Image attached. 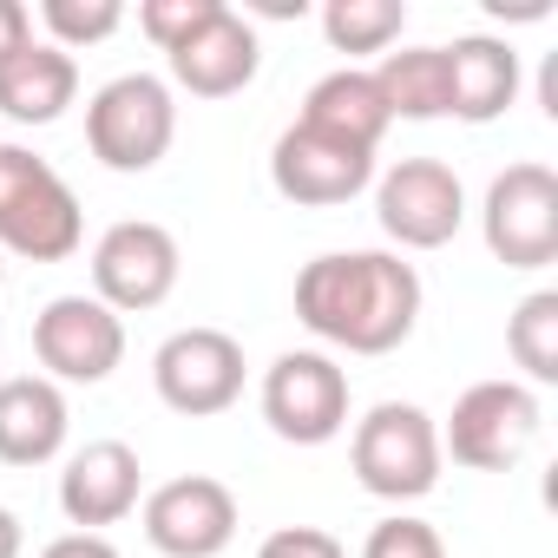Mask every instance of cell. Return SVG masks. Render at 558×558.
I'll use <instances>...</instances> for the list:
<instances>
[{
	"instance_id": "obj_1",
	"label": "cell",
	"mask_w": 558,
	"mask_h": 558,
	"mask_svg": "<svg viewBox=\"0 0 558 558\" xmlns=\"http://www.w3.org/2000/svg\"><path fill=\"white\" fill-rule=\"evenodd\" d=\"M296 323L349 355H395L421 323V269L395 250H329L296 276Z\"/></svg>"
},
{
	"instance_id": "obj_2",
	"label": "cell",
	"mask_w": 558,
	"mask_h": 558,
	"mask_svg": "<svg viewBox=\"0 0 558 558\" xmlns=\"http://www.w3.org/2000/svg\"><path fill=\"white\" fill-rule=\"evenodd\" d=\"M86 243V210L73 184L27 145H0V256L66 263Z\"/></svg>"
},
{
	"instance_id": "obj_3",
	"label": "cell",
	"mask_w": 558,
	"mask_h": 558,
	"mask_svg": "<svg viewBox=\"0 0 558 558\" xmlns=\"http://www.w3.org/2000/svg\"><path fill=\"white\" fill-rule=\"evenodd\" d=\"M349 466L362 480V493L388 499V506H408V499H427L440 486V421L414 401H381L355 421V440H349Z\"/></svg>"
},
{
	"instance_id": "obj_4",
	"label": "cell",
	"mask_w": 558,
	"mask_h": 558,
	"mask_svg": "<svg viewBox=\"0 0 558 558\" xmlns=\"http://www.w3.org/2000/svg\"><path fill=\"white\" fill-rule=\"evenodd\" d=\"M178 138V99L158 73H119L86 106V145L106 171H151Z\"/></svg>"
},
{
	"instance_id": "obj_5",
	"label": "cell",
	"mask_w": 558,
	"mask_h": 558,
	"mask_svg": "<svg viewBox=\"0 0 558 558\" xmlns=\"http://www.w3.org/2000/svg\"><path fill=\"white\" fill-rule=\"evenodd\" d=\"M538 421L545 414L525 381H473L440 427V460L473 466V473H506L532 453Z\"/></svg>"
},
{
	"instance_id": "obj_6",
	"label": "cell",
	"mask_w": 558,
	"mask_h": 558,
	"mask_svg": "<svg viewBox=\"0 0 558 558\" xmlns=\"http://www.w3.org/2000/svg\"><path fill=\"white\" fill-rule=\"evenodd\" d=\"M263 421L290 447H329L349 427V368L323 349H290L263 368Z\"/></svg>"
},
{
	"instance_id": "obj_7",
	"label": "cell",
	"mask_w": 558,
	"mask_h": 558,
	"mask_svg": "<svg viewBox=\"0 0 558 558\" xmlns=\"http://www.w3.org/2000/svg\"><path fill=\"white\" fill-rule=\"evenodd\" d=\"M480 230H486V250L506 269H545V263H558V171L532 165V158L506 165L486 184Z\"/></svg>"
},
{
	"instance_id": "obj_8",
	"label": "cell",
	"mask_w": 558,
	"mask_h": 558,
	"mask_svg": "<svg viewBox=\"0 0 558 558\" xmlns=\"http://www.w3.org/2000/svg\"><path fill=\"white\" fill-rule=\"evenodd\" d=\"M178 236L151 217H125L93 243V296L112 316H145L178 290Z\"/></svg>"
},
{
	"instance_id": "obj_9",
	"label": "cell",
	"mask_w": 558,
	"mask_h": 558,
	"mask_svg": "<svg viewBox=\"0 0 558 558\" xmlns=\"http://www.w3.org/2000/svg\"><path fill=\"white\" fill-rule=\"evenodd\" d=\"M151 388L171 414L210 421V414L236 408V395H243V342L223 336V329H204V323L178 329L151 355Z\"/></svg>"
},
{
	"instance_id": "obj_10",
	"label": "cell",
	"mask_w": 558,
	"mask_h": 558,
	"mask_svg": "<svg viewBox=\"0 0 558 558\" xmlns=\"http://www.w3.org/2000/svg\"><path fill=\"white\" fill-rule=\"evenodd\" d=\"M375 217L401 250H440L466 223V184L440 158H401L375 184Z\"/></svg>"
},
{
	"instance_id": "obj_11",
	"label": "cell",
	"mask_w": 558,
	"mask_h": 558,
	"mask_svg": "<svg viewBox=\"0 0 558 558\" xmlns=\"http://www.w3.org/2000/svg\"><path fill=\"white\" fill-rule=\"evenodd\" d=\"M34 355L47 381L99 388L125 362V316H112L99 296H53L34 316Z\"/></svg>"
},
{
	"instance_id": "obj_12",
	"label": "cell",
	"mask_w": 558,
	"mask_h": 558,
	"mask_svg": "<svg viewBox=\"0 0 558 558\" xmlns=\"http://www.w3.org/2000/svg\"><path fill=\"white\" fill-rule=\"evenodd\" d=\"M145 538L165 551V558H217L230 551L243 512H236V493L210 473H184V480H165L145 493Z\"/></svg>"
},
{
	"instance_id": "obj_13",
	"label": "cell",
	"mask_w": 558,
	"mask_h": 558,
	"mask_svg": "<svg viewBox=\"0 0 558 558\" xmlns=\"http://www.w3.org/2000/svg\"><path fill=\"white\" fill-rule=\"evenodd\" d=\"M269 184L283 191L290 204H310V210H336L349 197H362L375 184V151H355V145H336L310 125H290L269 151Z\"/></svg>"
},
{
	"instance_id": "obj_14",
	"label": "cell",
	"mask_w": 558,
	"mask_h": 558,
	"mask_svg": "<svg viewBox=\"0 0 558 558\" xmlns=\"http://www.w3.org/2000/svg\"><path fill=\"white\" fill-rule=\"evenodd\" d=\"M138 486H145V466L125 440H86L60 473V512L73 532H106L138 512Z\"/></svg>"
},
{
	"instance_id": "obj_15",
	"label": "cell",
	"mask_w": 558,
	"mask_h": 558,
	"mask_svg": "<svg viewBox=\"0 0 558 558\" xmlns=\"http://www.w3.org/2000/svg\"><path fill=\"white\" fill-rule=\"evenodd\" d=\"M171 60V80L191 93V99H230V93H243L250 80H256V66H263V47H256V27L236 14V8H217V21L210 27H197L178 53H165Z\"/></svg>"
},
{
	"instance_id": "obj_16",
	"label": "cell",
	"mask_w": 558,
	"mask_h": 558,
	"mask_svg": "<svg viewBox=\"0 0 558 558\" xmlns=\"http://www.w3.org/2000/svg\"><path fill=\"white\" fill-rule=\"evenodd\" d=\"M66 395L47 375H14L0 381V466H47L66 447Z\"/></svg>"
},
{
	"instance_id": "obj_17",
	"label": "cell",
	"mask_w": 558,
	"mask_h": 558,
	"mask_svg": "<svg viewBox=\"0 0 558 558\" xmlns=\"http://www.w3.org/2000/svg\"><path fill=\"white\" fill-rule=\"evenodd\" d=\"M447 53V93H453V112L447 119H466V125H493V119H506L512 112V99H519V53H512V40H493V34H466V40H453V47H440Z\"/></svg>"
},
{
	"instance_id": "obj_18",
	"label": "cell",
	"mask_w": 558,
	"mask_h": 558,
	"mask_svg": "<svg viewBox=\"0 0 558 558\" xmlns=\"http://www.w3.org/2000/svg\"><path fill=\"white\" fill-rule=\"evenodd\" d=\"M296 125L336 138V145H355V151H381V138H388L395 119H388V106H381V93H375V73L336 66V73H323V80L310 86Z\"/></svg>"
},
{
	"instance_id": "obj_19",
	"label": "cell",
	"mask_w": 558,
	"mask_h": 558,
	"mask_svg": "<svg viewBox=\"0 0 558 558\" xmlns=\"http://www.w3.org/2000/svg\"><path fill=\"white\" fill-rule=\"evenodd\" d=\"M73 99H80V60L47 40H27L0 66V119H14V125H53L66 119Z\"/></svg>"
},
{
	"instance_id": "obj_20",
	"label": "cell",
	"mask_w": 558,
	"mask_h": 558,
	"mask_svg": "<svg viewBox=\"0 0 558 558\" xmlns=\"http://www.w3.org/2000/svg\"><path fill=\"white\" fill-rule=\"evenodd\" d=\"M375 93H381L388 119H447V112H453V93H447V53H440V47L381 53V66H375Z\"/></svg>"
},
{
	"instance_id": "obj_21",
	"label": "cell",
	"mask_w": 558,
	"mask_h": 558,
	"mask_svg": "<svg viewBox=\"0 0 558 558\" xmlns=\"http://www.w3.org/2000/svg\"><path fill=\"white\" fill-rule=\"evenodd\" d=\"M506 355L525 368V388L558 381V290H532L506 316Z\"/></svg>"
},
{
	"instance_id": "obj_22",
	"label": "cell",
	"mask_w": 558,
	"mask_h": 558,
	"mask_svg": "<svg viewBox=\"0 0 558 558\" xmlns=\"http://www.w3.org/2000/svg\"><path fill=\"white\" fill-rule=\"evenodd\" d=\"M408 27L401 0H329L323 8V34L336 53H388Z\"/></svg>"
},
{
	"instance_id": "obj_23",
	"label": "cell",
	"mask_w": 558,
	"mask_h": 558,
	"mask_svg": "<svg viewBox=\"0 0 558 558\" xmlns=\"http://www.w3.org/2000/svg\"><path fill=\"white\" fill-rule=\"evenodd\" d=\"M125 21L119 0H40V27H47V47L60 53H80V47H99L112 40Z\"/></svg>"
},
{
	"instance_id": "obj_24",
	"label": "cell",
	"mask_w": 558,
	"mask_h": 558,
	"mask_svg": "<svg viewBox=\"0 0 558 558\" xmlns=\"http://www.w3.org/2000/svg\"><path fill=\"white\" fill-rule=\"evenodd\" d=\"M217 8H223V0H145V8H138V27H145V40H151L158 53H178L197 27L217 21Z\"/></svg>"
},
{
	"instance_id": "obj_25",
	"label": "cell",
	"mask_w": 558,
	"mask_h": 558,
	"mask_svg": "<svg viewBox=\"0 0 558 558\" xmlns=\"http://www.w3.org/2000/svg\"><path fill=\"white\" fill-rule=\"evenodd\" d=\"M362 558H447V545H440V532H434L427 519L395 512V519H381V525L362 538Z\"/></svg>"
},
{
	"instance_id": "obj_26",
	"label": "cell",
	"mask_w": 558,
	"mask_h": 558,
	"mask_svg": "<svg viewBox=\"0 0 558 558\" xmlns=\"http://www.w3.org/2000/svg\"><path fill=\"white\" fill-rule=\"evenodd\" d=\"M256 558H349V551H342V538L323 532V525H276V532L256 545Z\"/></svg>"
},
{
	"instance_id": "obj_27",
	"label": "cell",
	"mask_w": 558,
	"mask_h": 558,
	"mask_svg": "<svg viewBox=\"0 0 558 558\" xmlns=\"http://www.w3.org/2000/svg\"><path fill=\"white\" fill-rule=\"evenodd\" d=\"M27 40H34V14L21 8V0H0V66H8Z\"/></svg>"
},
{
	"instance_id": "obj_28",
	"label": "cell",
	"mask_w": 558,
	"mask_h": 558,
	"mask_svg": "<svg viewBox=\"0 0 558 558\" xmlns=\"http://www.w3.org/2000/svg\"><path fill=\"white\" fill-rule=\"evenodd\" d=\"M40 558H119V545L106 532H60Z\"/></svg>"
},
{
	"instance_id": "obj_29",
	"label": "cell",
	"mask_w": 558,
	"mask_h": 558,
	"mask_svg": "<svg viewBox=\"0 0 558 558\" xmlns=\"http://www.w3.org/2000/svg\"><path fill=\"white\" fill-rule=\"evenodd\" d=\"M27 551V532H21V519L0 506V558H21Z\"/></svg>"
},
{
	"instance_id": "obj_30",
	"label": "cell",
	"mask_w": 558,
	"mask_h": 558,
	"mask_svg": "<svg viewBox=\"0 0 558 558\" xmlns=\"http://www.w3.org/2000/svg\"><path fill=\"white\" fill-rule=\"evenodd\" d=\"M0 283H8V263H0Z\"/></svg>"
}]
</instances>
